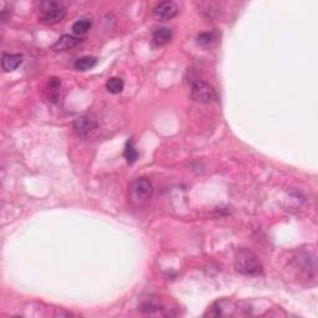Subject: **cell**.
Wrapping results in <instances>:
<instances>
[{"instance_id": "obj_1", "label": "cell", "mask_w": 318, "mask_h": 318, "mask_svg": "<svg viewBox=\"0 0 318 318\" xmlns=\"http://www.w3.org/2000/svg\"><path fill=\"white\" fill-rule=\"evenodd\" d=\"M153 194V185L148 179L138 178L130 185V201L136 208H140L150 199Z\"/></svg>"}, {"instance_id": "obj_2", "label": "cell", "mask_w": 318, "mask_h": 318, "mask_svg": "<svg viewBox=\"0 0 318 318\" xmlns=\"http://www.w3.org/2000/svg\"><path fill=\"white\" fill-rule=\"evenodd\" d=\"M235 268L244 275L257 276L262 273V266L259 259L249 250H240L235 261Z\"/></svg>"}, {"instance_id": "obj_3", "label": "cell", "mask_w": 318, "mask_h": 318, "mask_svg": "<svg viewBox=\"0 0 318 318\" xmlns=\"http://www.w3.org/2000/svg\"><path fill=\"white\" fill-rule=\"evenodd\" d=\"M40 6L41 23L54 25V24H57L64 20V18L66 16V8L61 3H57V1H46V3H41Z\"/></svg>"}, {"instance_id": "obj_4", "label": "cell", "mask_w": 318, "mask_h": 318, "mask_svg": "<svg viewBox=\"0 0 318 318\" xmlns=\"http://www.w3.org/2000/svg\"><path fill=\"white\" fill-rule=\"evenodd\" d=\"M191 97L194 101L201 102V103H210L218 99L214 87L203 80H198L191 85Z\"/></svg>"}, {"instance_id": "obj_5", "label": "cell", "mask_w": 318, "mask_h": 318, "mask_svg": "<svg viewBox=\"0 0 318 318\" xmlns=\"http://www.w3.org/2000/svg\"><path fill=\"white\" fill-rule=\"evenodd\" d=\"M210 317H232V316H241L239 305L230 300H220L211 306L210 311L206 313Z\"/></svg>"}, {"instance_id": "obj_6", "label": "cell", "mask_w": 318, "mask_h": 318, "mask_svg": "<svg viewBox=\"0 0 318 318\" xmlns=\"http://www.w3.org/2000/svg\"><path fill=\"white\" fill-rule=\"evenodd\" d=\"M97 128V121L92 115H85L76 118L74 122V131L79 136L84 137Z\"/></svg>"}, {"instance_id": "obj_7", "label": "cell", "mask_w": 318, "mask_h": 318, "mask_svg": "<svg viewBox=\"0 0 318 318\" xmlns=\"http://www.w3.org/2000/svg\"><path fill=\"white\" fill-rule=\"evenodd\" d=\"M153 16L159 20H167V19H172L173 16L177 15L178 13V6L173 1H163L155 5L152 10Z\"/></svg>"}, {"instance_id": "obj_8", "label": "cell", "mask_w": 318, "mask_h": 318, "mask_svg": "<svg viewBox=\"0 0 318 318\" xmlns=\"http://www.w3.org/2000/svg\"><path fill=\"white\" fill-rule=\"evenodd\" d=\"M21 62H23V56L21 55L5 54L3 55V59H1V66H3L4 71L10 72L18 69L21 65Z\"/></svg>"}, {"instance_id": "obj_9", "label": "cell", "mask_w": 318, "mask_h": 318, "mask_svg": "<svg viewBox=\"0 0 318 318\" xmlns=\"http://www.w3.org/2000/svg\"><path fill=\"white\" fill-rule=\"evenodd\" d=\"M80 43L79 39H76L75 36L72 35H62L59 40L55 43V45L52 46V48L56 51H65L69 50V48L74 47L76 46L77 44Z\"/></svg>"}, {"instance_id": "obj_10", "label": "cell", "mask_w": 318, "mask_h": 318, "mask_svg": "<svg viewBox=\"0 0 318 318\" xmlns=\"http://www.w3.org/2000/svg\"><path fill=\"white\" fill-rule=\"evenodd\" d=\"M172 40V31L168 28H159L153 33V43L157 46H164Z\"/></svg>"}, {"instance_id": "obj_11", "label": "cell", "mask_w": 318, "mask_h": 318, "mask_svg": "<svg viewBox=\"0 0 318 318\" xmlns=\"http://www.w3.org/2000/svg\"><path fill=\"white\" fill-rule=\"evenodd\" d=\"M97 62H98L97 57L84 56V57H80V59H77L76 61H75L74 67L75 70H77V71H89V70L93 69V67L96 66Z\"/></svg>"}, {"instance_id": "obj_12", "label": "cell", "mask_w": 318, "mask_h": 318, "mask_svg": "<svg viewBox=\"0 0 318 318\" xmlns=\"http://www.w3.org/2000/svg\"><path fill=\"white\" fill-rule=\"evenodd\" d=\"M92 21L90 20L89 18H81L79 20H76L72 25V31H74L76 35H85L87 31L91 29Z\"/></svg>"}, {"instance_id": "obj_13", "label": "cell", "mask_w": 318, "mask_h": 318, "mask_svg": "<svg viewBox=\"0 0 318 318\" xmlns=\"http://www.w3.org/2000/svg\"><path fill=\"white\" fill-rule=\"evenodd\" d=\"M106 89L110 93L118 94L123 91L125 89V82L121 77H111L107 82H106Z\"/></svg>"}, {"instance_id": "obj_14", "label": "cell", "mask_w": 318, "mask_h": 318, "mask_svg": "<svg viewBox=\"0 0 318 318\" xmlns=\"http://www.w3.org/2000/svg\"><path fill=\"white\" fill-rule=\"evenodd\" d=\"M123 154H125L126 161H127L128 164H133L136 161H137L138 152L135 148V143H133L132 138H131V139L127 142V144H126L125 153H123Z\"/></svg>"}, {"instance_id": "obj_15", "label": "cell", "mask_w": 318, "mask_h": 318, "mask_svg": "<svg viewBox=\"0 0 318 318\" xmlns=\"http://www.w3.org/2000/svg\"><path fill=\"white\" fill-rule=\"evenodd\" d=\"M213 40H214V36H213V34L209 33H203L200 34V35H198V38H196V43L201 46L210 45V44L213 43Z\"/></svg>"}]
</instances>
